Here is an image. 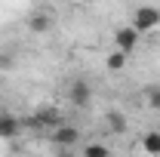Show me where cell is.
<instances>
[{"instance_id":"cell-13","label":"cell","mask_w":160,"mask_h":157,"mask_svg":"<svg viewBox=\"0 0 160 157\" xmlns=\"http://www.w3.org/2000/svg\"><path fill=\"white\" fill-rule=\"evenodd\" d=\"M52 157H74V154H71L68 148H56V154H52Z\"/></svg>"},{"instance_id":"cell-9","label":"cell","mask_w":160,"mask_h":157,"mask_svg":"<svg viewBox=\"0 0 160 157\" xmlns=\"http://www.w3.org/2000/svg\"><path fill=\"white\" fill-rule=\"evenodd\" d=\"M142 151H145V154H151V157L160 154V133H157V129L145 133V139H142Z\"/></svg>"},{"instance_id":"cell-10","label":"cell","mask_w":160,"mask_h":157,"mask_svg":"<svg viewBox=\"0 0 160 157\" xmlns=\"http://www.w3.org/2000/svg\"><path fill=\"white\" fill-rule=\"evenodd\" d=\"M28 25H31V31L43 34V31H49V25H52V16H49V13H34V16L28 19Z\"/></svg>"},{"instance_id":"cell-5","label":"cell","mask_w":160,"mask_h":157,"mask_svg":"<svg viewBox=\"0 0 160 157\" xmlns=\"http://www.w3.org/2000/svg\"><path fill=\"white\" fill-rule=\"evenodd\" d=\"M136 46H139V34H136L129 25H123V28H117V31H114V49H117V53L129 56Z\"/></svg>"},{"instance_id":"cell-8","label":"cell","mask_w":160,"mask_h":157,"mask_svg":"<svg viewBox=\"0 0 160 157\" xmlns=\"http://www.w3.org/2000/svg\"><path fill=\"white\" fill-rule=\"evenodd\" d=\"M105 123L111 133H126V114L123 111H108L105 114Z\"/></svg>"},{"instance_id":"cell-14","label":"cell","mask_w":160,"mask_h":157,"mask_svg":"<svg viewBox=\"0 0 160 157\" xmlns=\"http://www.w3.org/2000/svg\"><path fill=\"white\" fill-rule=\"evenodd\" d=\"M12 65V56H0V68H9Z\"/></svg>"},{"instance_id":"cell-12","label":"cell","mask_w":160,"mask_h":157,"mask_svg":"<svg viewBox=\"0 0 160 157\" xmlns=\"http://www.w3.org/2000/svg\"><path fill=\"white\" fill-rule=\"evenodd\" d=\"M148 108L160 111V86H151V89H148Z\"/></svg>"},{"instance_id":"cell-6","label":"cell","mask_w":160,"mask_h":157,"mask_svg":"<svg viewBox=\"0 0 160 157\" xmlns=\"http://www.w3.org/2000/svg\"><path fill=\"white\" fill-rule=\"evenodd\" d=\"M22 129L19 117H12V114H0V139H16Z\"/></svg>"},{"instance_id":"cell-3","label":"cell","mask_w":160,"mask_h":157,"mask_svg":"<svg viewBox=\"0 0 160 157\" xmlns=\"http://www.w3.org/2000/svg\"><path fill=\"white\" fill-rule=\"evenodd\" d=\"M49 139H52V145L56 148H74V145H80V129L77 126H71V123H62V126H56L52 133H49Z\"/></svg>"},{"instance_id":"cell-4","label":"cell","mask_w":160,"mask_h":157,"mask_svg":"<svg viewBox=\"0 0 160 157\" xmlns=\"http://www.w3.org/2000/svg\"><path fill=\"white\" fill-rule=\"evenodd\" d=\"M62 123H65V120H62V114L56 108H43V111H37V114L28 117V126H34V129H56Z\"/></svg>"},{"instance_id":"cell-1","label":"cell","mask_w":160,"mask_h":157,"mask_svg":"<svg viewBox=\"0 0 160 157\" xmlns=\"http://www.w3.org/2000/svg\"><path fill=\"white\" fill-rule=\"evenodd\" d=\"M157 25H160V9H157V6H136L129 28H132L139 37H142V34H148V31H154Z\"/></svg>"},{"instance_id":"cell-11","label":"cell","mask_w":160,"mask_h":157,"mask_svg":"<svg viewBox=\"0 0 160 157\" xmlns=\"http://www.w3.org/2000/svg\"><path fill=\"white\" fill-rule=\"evenodd\" d=\"M83 157H111V151L102 142H89V145H83Z\"/></svg>"},{"instance_id":"cell-7","label":"cell","mask_w":160,"mask_h":157,"mask_svg":"<svg viewBox=\"0 0 160 157\" xmlns=\"http://www.w3.org/2000/svg\"><path fill=\"white\" fill-rule=\"evenodd\" d=\"M126 62H129V56H123V53H117V49H111V53L105 56V68H108L111 74H117V71L126 68Z\"/></svg>"},{"instance_id":"cell-2","label":"cell","mask_w":160,"mask_h":157,"mask_svg":"<svg viewBox=\"0 0 160 157\" xmlns=\"http://www.w3.org/2000/svg\"><path fill=\"white\" fill-rule=\"evenodd\" d=\"M68 102L77 105V108H83V105L92 102V86H89L86 77H74L71 80V86H68Z\"/></svg>"}]
</instances>
